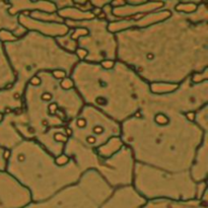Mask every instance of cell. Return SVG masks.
<instances>
[{"instance_id":"obj_1","label":"cell","mask_w":208,"mask_h":208,"mask_svg":"<svg viewBox=\"0 0 208 208\" xmlns=\"http://www.w3.org/2000/svg\"><path fill=\"white\" fill-rule=\"evenodd\" d=\"M171 15L143 27L115 33L117 60L149 85L178 86L195 74L208 71V10L200 2L194 11L176 8Z\"/></svg>"},{"instance_id":"obj_2","label":"cell","mask_w":208,"mask_h":208,"mask_svg":"<svg viewBox=\"0 0 208 208\" xmlns=\"http://www.w3.org/2000/svg\"><path fill=\"white\" fill-rule=\"evenodd\" d=\"M203 131L192 115L171 103L167 92L151 90L141 109L121 124L122 142L135 163L170 173L189 172Z\"/></svg>"},{"instance_id":"obj_3","label":"cell","mask_w":208,"mask_h":208,"mask_svg":"<svg viewBox=\"0 0 208 208\" xmlns=\"http://www.w3.org/2000/svg\"><path fill=\"white\" fill-rule=\"evenodd\" d=\"M69 77L84 105L119 124L136 114L151 92L148 83L119 60L102 64L78 61Z\"/></svg>"},{"instance_id":"obj_4","label":"cell","mask_w":208,"mask_h":208,"mask_svg":"<svg viewBox=\"0 0 208 208\" xmlns=\"http://www.w3.org/2000/svg\"><path fill=\"white\" fill-rule=\"evenodd\" d=\"M83 106L69 76L42 71L25 86L21 109L10 113L21 137L37 140L52 130L66 129Z\"/></svg>"},{"instance_id":"obj_5","label":"cell","mask_w":208,"mask_h":208,"mask_svg":"<svg viewBox=\"0 0 208 208\" xmlns=\"http://www.w3.org/2000/svg\"><path fill=\"white\" fill-rule=\"evenodd\" d=\"M0 41L15 76L11 86L0 90V115L21 109L25 86L38 73L52 71L69 76L79 61L76 54L62 49L56 39L37 31H27L17 39L7 33H1Z\"/></svg>"},{"instance_id":"obj_6","label":"cell","mask_w":208,"mask_h":208,"mask_svg":"<svg viewBox=\"0 0 208 208\" xmlns=\"http://www.w3.org/2000/svg\"><path fill=\"white\" fill-rule=\"evenodd\" d=\"M5 171L31 195L33 202L46 200L77 183L83 172L70 157H55L34 139H23L6 151Z\"/></svg>"},{"instance_id":"obj_7","label":"cell","mask_w":208,"mask_h":208,"mask_svg":"<svg viewBox=\"0 0 208 208\" xmlns=\"http://www.w3.org/2000/svg\"><path fill=\"white\" fill-rule=\"evenodd\" d=\"M69 31L56 39L62 49L76 54L79 61L94 64L117 60L116 35L109 29V20L103 9L100 15L80 21L65 20Z\"/></svg>"},{"instance_id":"obj_8","label":"cell","mask_w":208,"mask_h":208,"mask_svg":"<svg viewBox=\"0 0 208 208\" xmlns=\"http://www.w3.org/2000/svg\"><path fill=\"white\" fill-rule=\"evenodd\" d=\"M132 187L145 200H191L207 195V182L196 184L189 172L170 173L135 163Z\"/></svg>"},{"instance_id":"obj_9","label":"cell","mask_w":208,"mask_h":208,"mask_svg":"<svg viewBox=\"0 0 208 208\" xmlns=\"http://www.w3.org/2000/svg\"><path fill=\"white\" fill-rule=\"evenodd\" d=\"M63 154L73 159L83 173L96 171L113 189L132 186L135 161L127 146L123 145L112 157L103 159L68 139Z\"/></svg>"},{"instance_id":"obj_10","label":"cell","mask_w":208,"mask_h":208,"mask_svg":"<svg viewBox=\"0 0 208 208\" xmlns=\"http://www.w3.org/2000/svg\"><path fill=\"white\" fill-rule=\"evenodd\" d=\"M114 189L96 171H86L79 181L46 200L31 201L23 208H101Z\"/></svg>"},{"instance_id":"obj_11","label":"cell","mask_w":208,"mask_h":208,"mask_svg":"<svg viewBox=\"0 0 208 208\" xmlns=\"http://www.w3.org/2000/svg\"><path fill=\"white\" fill-rule=\"evenodd\" d=\"M68 139L84 149L94 151L121 136V124L90 106L84 105L67 125Z\"/></svg>"},{"instance_id":"obj_12","label":"cell","mask_w":208,"mask_h":208,"mask_svg":"<svg viewBox=\"0 0 208 208\" xmlns=\"http://www.w3.org/2000/svg\"><path fill=\"white\" fill-rule=\"evenodd\" d=\"M31 201L29 191L5 170H0V208H23Z\"/></svg>"},{"instance_id":"obj_13","label":"cell","mask_w":208,"mask_h":208,"mask_svg":"<svg viewBox=\"0 0 208 208\" xmlns=\"http://www.w3.org/2000/svg\"><path fill=\"white\" fill-rule=\"evenodd\" d=\"M146 202L143 197L136 192L132 186L114 189L101 208H141Z\"/></svg>"},{"instance_id":"obj_14","label":"cell","mask_w":208,"mask_h":208,"mask_svg":"<svg viewBox=\"0 0 208 208\" xmlns=\"http://www.w3.org/2000/svg\"><path fill=\"white\" fill-rule=\"evenodd\" d=\"M19 23L27 31H37L44 36L57 39L63 37L69 31V29L64 23H50L34 19L27 14H19Z\"/></svg>"},{"instance_id":"obj_15","label":"cell","mask_w":208,"mask_h":208,"mask_svg":"<svg viewBox=\"0 0 208 208\" xmlns=\"http://www.w3.org/2000/svg\"><path fill=\"white\" fill-rule=\"evenodd\" d=\"M208 133L204 135L201 143L199 144L195 152L193 163L189 169L191 179L196 184L207 182L208 175Z\"/></svg>"},{"instance_id":"obj_16","label":"cell","mask_w":208,"mask_h":208,"mask_svg":"<svg viewBox=\"0 0 208 208\" xmlns=\"http://www.w3.org/2000/svg\"><path fill=\"white\" fill-rule=\"evenodd\" d=\"M10 2L0 0V34L7 33L14 39L20 38L27 33V29L20 25L19 14H12L10 12Z\"/></svg>"},{"instance_id":"obj_17","label":"cell","mask_w":208,"mask_h":208,"mask_svg":"<svg viewBox=\"0 0 208 208\" xmlns=\"http://www.w3.org/2000/svg\"><path fill=\"white\" fill-rule=\"evenodd\" d=\"M141 208H208L207 195L191 200L152 199L146 200Z\"/></svg>"},{"instance_id":"obj_18","label":"cell","mask_w":208,"mask_h":208,"mask_svg":"<svg viewBox=\"0 0 208 208\" xmlns=\"http://www.w3.org/2000/svg\"><path fill=\"white\" fill-rule=\"evenodd\" d=\"M10 2V12L12 14L29 13L33 11H44L53 13L56 12L57 9L53 1H16V0H9Z\"/></svg>"},{"instance_id":"obj_19","label":"cell","mask_w":208,"mask_h":208,"mask_svg":"<svg viewBox=\"0 0 208 208\" xmlns=\"http://www.w3.org/2000/svg\"><path fill=\"white\" fill-rule=\"evenodd\" d=\"M57 14L65 20L70 21H80V20L90 19L102 13V8H94L92 10H83L77 7H67V8L57 10Z\"/></svg>"},{"instance_id":"obj_20","label":"cell","mask_w":208,"mask_h":208,"mask_svg":"<svg viewBox=\"0 0 208 208\" xmlns=\"http://www.w3.org/2000/svg\"><path fill=\"white\" fill-rule=\"evenodd\" d=\"M15 76L5 55L2 42L0 41V90H6L13 84Z\"/></svg>"},{"instance_id":"obj_21","label":"cell","mask_w":208,"mask_h":208,"mask_svg":"<svg viewBox=\"0 0 208 208\" xmlns=\"http://www.w3.org/2000/svg\"><path fill=\"white\" fill-rule=\"evenodd\" d=\"M192 119L200 129L208 131V105L204 106L192 114Z\"/></svg>"},{"instance_id":"obj_22","label":"cell","mask_w":208,"mask_h":208,"mask_svg":"<svg viewBox=\"0 0 208 208\" xmlns=\"http://www.w3.org/2000/svg\"><path fill=\"white\" fill-rule=\"evenodd\" d=\"M5 161H6V151L0 148V170H5Z\"/></svg>"}]
</instances>
